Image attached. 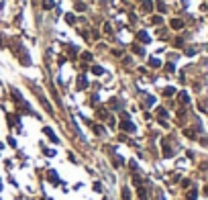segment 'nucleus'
<instances>
[{"mask_svg": "<svg viewBox=\"0 0 208 200\" xmlns=\"http://www.w3.org/2000/svg\"><path fill=\"white\" fill-rule=\"evenodd\" d=\"M139 196H141V200H145V198H147V192H145V190H143V188L139 190Z\"/></svg>", "mask_w": 208, "mask_h": 200, "instance_id": "obj_19", "label": "nucleus"}, {"mask_svg": "<svg viewBox=\"0 0 208 200\" xmlns=\"http://www.w3.org/2000/svg\"><path fill=\"white\" fill-rule=\"evenodd\" d=\"M171 27H173V29H182V21L173 18V21H171Z\"/></svg>", "mask_w": 208, "mask_h": 200, "instance_id": "obj_10", "label": "nucleus"}, {"mask_svg": "<svg viewBox=\"0 0 208 200\" xmlns=\"http://www.w3.org/2000/svg\"><path fill=\"white\" fill-rule=\"evenodd\" d=\"M204 194H206V196H208V186H206V188H204Z\"/></svg>", "mask_w": 208, "mask_h": 200, "instance_id": "obj_21", "label": "nucleus"}, {"mask_svg": "<svg viewBox=\"0 0 208 200\" xmlns=\"http://www.w3.org/2000/svg\"><path fill=\"white\" fill-rule=\"evenodd\" d=\"M92 74H96V76H102V74H104V69H102L100 65H94V68H92Z\"/></svg>", "mask_w": 208, "mask_h": 200, "instance_id": "obj_7", "label": "nucleus"}, {"mask_svg": "<svg viewBox=\"0 0 208 200\" xmlns=\"http://www.w3.org/2000/svg\"><path fill=\"white\" fill-rule=\"evenodd\" d=\"M188 100H190V98H188V94H186V92H182V94H180V102L188 104Z\"/></svg>", "mask_w": 208, "mask_h": 200, "instance_id": "obj_11", "label": "nucleus"}, {"mask_svg": "<svg viewBox=\"0 0 208 200\" xmlns=\"http://www.w3.org/2000/svg\"><path fill=\"white\" fill-rule=\"evenodd\" d=\"M98 116H100V118H106V116H108V112L104 110V108H98Z\"/></svg>", "mask_w": 208, "mask_h": 200, "instance_id": "obj_14", "label": "nucleus"}, {"mask_svg": "<svg viewBox=\"0 0 208 200\" xmlns=\"http://www.w3.org/2000/svg\"><path fill=\"white\" fill-rule=\"evenodd\" d=\"M123 198H124V200H131V192H129L127 188H124V190H123Z\"/></svg>", "mask_w": 208, "mask_h": 200, "instance_id": "obj_18", "label": "nucleus"}, {"mask_svg": "<svg viewBox=\"0 0 208 200\" xmlns=\"http://www.w3.org/2000/svg\"><path fill=\"white\" fill-rule=\"evenodd\" d=\"M173 92H176L173 88H165V90H163V94H165V96H173Z\"/></svg>", "mask_w": 208, "mask_h": 200, "instance_id": "obj_16", "label": "nucleus"}, {"mask_svg": "<svg viewBox=\"0 0 208 200\" xmlns=\"http://www.w3.org/2000/svg\"><path fill=\"white\" fill-rule=\"evenodd\" d=\"M143 10L151 12V10H153V2H149V0H147V2H143Z\"/></svg>", "mask_w": 208, "mask_h": 200, "instance_id": "obj_6", "label": "nucleus"}, {"mask_svg": "<svg viewBox=\"0 0 208 200\" xmlns=\"http://www.w3.org/2000/svg\"><path fill=\"white\" fill-rule=\"evenodd\" d=\"M94 133H98V135H102V133H104V129H102L100 125H94Z\"/></svg>", "mask_w": 208, "mask_h": 200, "instance_id": "obj_17", "label": "nucleus"}, {"mask_svg": "<svg viewBox=\"0 0 208 200\" xmlns=\"http://www.w3.org/2000/svg\"><path fill=\"white\" fill-rule=\"evenodd\" d=\"M45 135H47V137H49V139H51V141H53V143H57V137H55V133L51 131V129H49V127H45Z\"/></svg>", "mask_w": 208, "mask_h": 200, "instance_id": "obj_3", "label": "nucleus"}, {"mask_svg": "<svg viewBox=\"0 0 208 200\" xmlns=\"http://www.w3.org/2000/svg\"><path fill=\"white\" fill-rule=\"evenodd\" d=\"M196 196H198L196 190H190V192H188V200H196Z\"/></svg>", "mask_w": 208, "mask_h": 200, "instance_id": "obj_12", "label": "nucleus"}, {"mask_svg": "<svg viewBox=\"0 0 208 200\" xmlns=\"http://www.w3.org/2000/svg\"><path fill=\"white\" fill-rule=\"evenodd\" d=\"M137 37H139V41H143V43H149V41H151V39H149V35H147L145 31H141Z\"/></svg>", "mask_w": 208, "mask_h": 200, "instance_id": "obj_4", "label": "nucleus"}, {"mask_svg": "<svg viewBox=\"0 0 208 200\" xmlns=\"http://www.w3.org/2000/svg\"><path fill=\"white\" fill-rule=\"evenodd\" d=\"M76 8H78V10H86V4H82V2H78V4H76Z\"/></svg>", "mask_w": 208, "mask_h": 200, "instance_id": "obj_20", "label": "nucleus"}, {"mask_svg": "<svg viewBox=\"0 0 208 200\" xmlns=\"http://www.w3.org/2000/svg\"><path fill=\"white\" fill-rule=\"evenodd\" d=\"M149 65H151V68H159V65H161V61H159V59H149Z\"/></svg>", "mask_w": 208, "mask_h": 200, "instance_id": "obj_8", "label": "nucleus"}, {"mask_svg": "<svg viewBox=\"0 0 208 200\" xmlns=\"http://www.w3.org/2000/svg\"><path fill=\"white\" fill-rule=\"evenodd\" d=\"M53 6H55L53 0H43V8H53Z\"/></svg>", "mask_w": 208, "mask_h": 200, "instance_id": "obj_9", "label": "nucleus"}, {"mask_svg": "<svg viewBox=\"0 0 208 200\" xmlns=\"http://www.w3.org/2000/svg\"><path fill=\"white\" fill-rule=\"evenodd\" d=\"M47 176H49V180H51L53 184H57V182H59V180H57V174H55L53 169H49V174H47Z\"/></svg>", "mask_w": 208, "mask_h": 200, "instance_id": "obj_5", "label": "nucleus"}, {"mask_svg": "<svg viewBox=\"0 0 208 200\" xmlns=\"http://www.w3.org/2000/svg\"><path fill=\"white\" fill-rule=\"evenodd\" d=\"M120 127H123V131H129V133H135V125L131 123V121H123L120 123Z\"/></svg>", "mask_w": 208, "mask_h": 200, "instance_id": "obj_1", "label": "nucleus"}, {"mask_svg": "<svg viewBox=\"0 0 208 200\" xmlns=\"http://www.w3.org/2000/svg\"><path fill=\"white\" fill-rule=\"evenodd\" d=\"M86 88H88V80H86L84 76L78 78V90H86Z\"/></svg>", "mask_w": 208, "mask_h": 200, "instance_id": "obj_2", "label": "nucleus"}, {"mask_svg": "<svg viewBox=\"0 0 208 200\" xmlns=\"http://www.w3.org/2000/svg\"><path fill=\"white\" fill-rule=\"evenodd\" d=\"M82 59H84V61H90V59H92V53H88V51L82 53Z\"/></svg>", "mask_w": 208, "mask_h": 200, "instance_id": "obj_15", "label": "nucleus"}, {"mask_svg": "<svg viewBox=\"0 0 208 200\" xmlns=\"http://www.w3.org/2000/svg\"><path fill=\"white\" fill-rule=\"evenodd\" d=\"M0 190H2V186H0Z\"/></svg>", "mask_w": 208, "mask_h": 200, "instance_id": "obj_22", "label": "nucleus"}, {"mask_svg": "<svg viewBox=\"0 0 208 200\" xmlns=\"http://www.w3.org/2000/svg\"><path fill=\"white\" fill-rule=\"evenodd\" d=\"M65 21H67L69 25H74V23H76V16H74V15H65Z\"/></svg>", "mask_w": 208, "mask_h": 200, "instance_id": "obj_13", "label": "nucleus"}]
</instances>
